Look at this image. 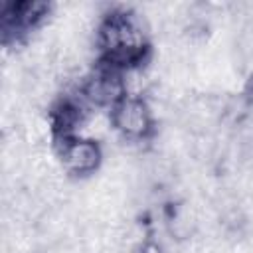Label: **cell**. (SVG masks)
<instances>
[{
  "label": "cell",
  "mask_w": 253,
  "mask_h": 253,
  "mask_svg": "<svg viewBox=\"0 0 253 253\" xmlns=\"http://www.w3.org/2000/svg\"><path fill=\"white\" fill-rule=\"evenodd\" d=\"M113 130L125 142H144L156 132V117L146 97H123L111 111Z\"/></svg>",
  "instance_id": "obj_2"
},
{
  "label": "cell",
  "mask_w": 253,
  "mask_h": 253,
  "mask_svg": "<svg viewBox=\"0 0 253 253\" xmlns=\"http://www.w3.org/2000/svg\"><path fill=\"white\" fill-rule=\"evenodd\" d=\"M95 47L99 59L117 69L146 65L150 59L148 18L125 6L109 8L95 26Z\"/></svg>",
  "instance_id": "obj_1"
},
{
  "label": "cell",
  "mask_w": 253,
  "mask_h": 253,
  "mask_svg": "<svg viewBox=\"0 0 253 253\" xmlns=\"http://www.w3.org/2000/svg\"><path fill=\"white\" fill-rule=\"evenodd\" d=\"M55 154L59 166L69 178H89L97 174L103 166L105 152L99 140L89 136H69L55 140Z\"/></svg>",
  "instance_id": "obj_3"
},
{
  "label": "cell",
  "mask_w": 253,
  "mask_h": 253,
  "mask_svg": "<svg viewBox=\"0 0 253 253\" xmlns=\"http://www.w3.org/2000/svg\"><path fill=\"white\" fill-rule=\"evenodd\" d=\"M132 253H166V249L162 247L160 241H156V239H152V237H146Z\"/></svg>",
  "instance_id": "obj_4"
}]
</instances>
